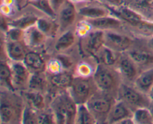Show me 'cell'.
<instances>
[{"label": "cell", "instance_id": "obj_19", "mask_svg": "<svg viewBox=\"0 0 153 124\" xmlns=\"http://www.w3.org/2000/svg\"><path fill=\"white\" fill-rule=\"evenodd\" d=\"M21 94L25 98L27 104L35 109L37 111H42L49 108L51 97L49 94L29 90L22 91Z\"/></svg>", "mask_w": 153, "mask_h": 124}, {"label": "cell", "instance_id": "obj_17", "mask_svg": "<svg viewBox=\"0 0 153 124\" xmlns=\"http://www.w3.org/2000/svg\"><path fill=\"white\" fill-rule=\"evenodd\" d=\"M50 40L35 25L24 30V43L29 49L38 50L44 48L48 40Z\"/></svg>", "mask_w": 153, "mask_h": 124}, {"label": "cell", "instance_id": "obj_37", "mask_svg": "<svg viewBox=\"0 0 153 124\" xmlns=\"http://www.w3.org/2000/svg\"><path fill=\"white\" fill-rule=\"evenodd\" d=\"M38 124H56L55 115L50 108L38 112Z\"/></svg>", "mask_w": 153, "mask_h": 124}, {"label": "cell", "instance_id": "obj_9", "mask_svg": "<svg viewBox=\"0 0 153 124\" xmlns=\"http://www.w3.org/2000/svg\"><path fill=\"white\" fill-rule=\"evenodd\" d=\"M79 50L82 56L95 58L104 44V31L94 29L88 35L79 40Z\"/></svg>", "mask_w": 153, "mask_h": 124}, {"label": "cell", "instance_id": "obj_28", "mask_svg": "<svg viewBox=\"0 0 153 124\" xmlns=\"http://www.w3.org/2000/svg\"><path fill=\"white\" fill-rule=\"evenodd\" d=\"M120 54V53H117L108 48L107 46H104L97 52L95 58L97 59L98 64L107 66H115Z\"/></svg>", "mask_w": 153, "mask_h": 124}, {"label": "cell", "instance_id": "obj_10", "mask_svg": "<svg viewBox=\"0 0 153 124\" xmlns=\"http://www.w3.org/2000/svg\"><path fill=\"white\" fill-rule=\"evenodd\" d=\"M79 19L77 6L67 0L57 12L56 21L59 26V34L74 28Z\"/></svg>", "mask_w": 153, "mask_h": 124}, {"label": "cell", "instance_id": "obj_31", "mask_svg": "<svg viewBox=\"0 0 153 124\" xmlns=\"http://www.w3.org/2000/svg\"><path fill=\"white\" fill-rule=\"evenodd\" d=\"M134 124H153V117L149 108H140L133 112Z\"/></svg>", "mask_w": 153, "mask_h": 124}, {"label": "cell", "instance_id": "obj_41", "mask_svg": "<svg viewBox=\"0 0 153 124\" xmlns=\"http://www.w3.org/2000/svg\"><path fill=\"white\" fill-rule=\"evenodd\" d=\"M69 1H70L71 2H73V3H74L76 5H80V4L92 2L94 0H69Z\"/></svg>", "mask_w": 153, "mask_h": 124}, {"label": "cell", "instance_id": "obj_29", "mask_svg": "<svg viewBox=\"0 0 153 124\" xmlns=\"http://www.w3.org/2000/svg\"><path fill=\"white\" fill-rule=\"evenodd\" d=\"M0 81H1V88L16 91L12 83V70L9 60H1Z\"/></svg>", "mask_w": 153, "mask_h": 124}, {"label": "cell", "instance_id": "obj_15", "mask_svg": "<svg viewBox=\"0 0 153 124\" xmlns=\"http://www.w3.org/2000/svg\"><path fill=\"white\" fill-rule=\"evenodd\" d=\"M76 6H77L79 18L93 19L112 14L111 11L108 6L99 1H97L96 4L93 3L92 1V2Z\"/></svg>", "mask_w": 153, "mask_h": 124}, {"label": "cell", "instance_id": "obj_8", "mask_svg": "<svg viewBox=\"0 0 153 124\" xmlns=\"http://www.w3.org/2000/svg\"><path fill=\"white\" fill-rule=\"evenodd\" d=\"M136 37L126 30L104 31V44L117 53L126 52L132 46Z\"/></svg>", "mask_w": 153, "mask_h": 124}, {"label": "cell", "instance_id": "obj_1", "mask_svg": "<svg viewBox=\"0 0 153 124\" xmlns=\"http://www.w3.org/2000/svg\"><path fill=\"white\" fill-rule=\"evenodd\" d=\"M26 102L17 91L1 88L0 122L1 124H22Z\"/></svg>", "mask_w": 153, "mask_h": 124}, {"label": "cell", "instance_id": "obj_24", "mask_svg": "<svg viewBox=\"0 0 153 124\" xmlns=\"http://www.w3.org/2000/svg\"><path fill=\"white\" fill-rule=\"evenodd\" d=\"M28 90L49 94V82L46 72H36L31 73Z\"/></svg>", "mask_w": 153, "mask_h": 124}, {"label": "cell", "instance_id": "obj_18", "mask_svg": "<svg viewBox=\"0 0 153 124\" xmlns=\"http://www.w3.org/2000/svg\"><path fill=\"white\" fill-rule=\"evenodd\" d=\"M88 20L95 30L103 31L125 30V23L123 21L114 14Z\"/></svg>", "mask_w": 153, "mask_h": 124}, {"label": "cell", "instance_id": "obj_35", "mask_svg": "<svg viewBox=\"0 0 153 124\" xmlns=\"http://www.w3.org/2000/svg\"><path fill=\"white\" fill-rule=\"evenodd\" d=\"M1 36L6 40L10 41H23L24 30L13 26H9L4 32L1 31ZM24 42V41H23Z\"/></svg>", "mask_w": 153, "mask_h": 124}, {"label": "cell", "instance_id": "obj_40", "mask_svg": "<svg viewBox=\"0 0 153 124\" xmlns=\"http://www.w3.org/2000/svg\"><path fill=\"white\" fill-rule=\"evenodd\" d=\"M67 1V0H49L51 5H52V7H53L54 10L55 11L56 14H57V12L59 10V9L64 5V4Z\"/></svg>", "mask_w": 153, "mask_h": 124}, {"label": "cell", "instance_id": "obj_44", "mask_svg": "<svg viewBox=\"0 0 153 124\" xmlns=\"http://www.w3.org/2000/svg\"><path fill=\"white\" fill-rule=\"evenodd\" d=\"M148 96H149V99H150L152 103H153V86L150 89V91H149V93H148Z\"/></svg>", "mask_w": 153, "mask_h": 124}, {"label": "cell", "instance_id": "obj_20", "mask_svg": "<svg viewBox=\"0 0 153 124\" xmlns=\"http://www.w3.org/2000/svg\"><path fill=\"white\" fill-rule=\"evenodd\" d=\"M98 62L94 57L82 56L76 63L73 70L75 76L82 78L93 77L97 70Z\"/></svg>", "mask_w": 153, "mask_h": 124}, {"label": "cell", "instance_id": "obj_21", "mask_svg": "<svg viewBox=\"0 0 153 124\" xmlns=\"http://www.w3.org/2000/svg\"><path fill=\"white\" fill-rule=\"evenodd\" d=\"M46 61L43 53L38 50L29 49L25 55L23 63L31 73L46 71Z\"/></svg>", "mask_w": 153, "mask_h": 124}, {"label": "cell", "instance_id": "obj_34", "mask_svg": "<svg viewBox=\"0 0 153 124\" xmlns=\"http://www.w3.org/2000/svg\"><path fill=\"white\" fill-rule=\"evenodd\" d=\"M64 70H65L64 65L61 60L56 55H53L48 58L46 61V72L47 74L55 75L61 73Z\"/></svg>", "mask_w": 153, "mask_h": 124}, {"label": "cell", "instance_id": "obj_45", "mask_svg": "<svg viewBox=\"0 0 153 124\" xmlns=\"http://www.w3.org/2000/svg\"><path fill=\"white\" fill-rule=\"evenodd\" d=\"M149 109H150V111H151V113H152V117H153V103H152V104H151L150 107H149Z\"/></svg>", "mask_w": 153, "mask_h": 124}, {"label": "cell", "instance_id": "obj_4", "mask_svg": "<svg viewBox=\"0 0 153 124\" xmlns=\"http://www.w3.org/2000/svg\"><path fill=\"white\" fill-rule=\"evenodd\" d=\"M116 100L114 96L98 90L87 102V106L95 117L97 124H106L109 112Z\"/></svg>", "mask_w": 153, "mask_h": 124}, {"label": "cell", "instance_id": "obj_32", "mask_svg": "<svg viewBox=\"0 0 153 124\" xmlns=\"http://www.w3.org/2000/svg\"><path fill=\"white\" fill-rule=\"evenodd\" d=\"M30 4L32 7H35L37 10L46 15L49 17L56 19V13L52 7L49 0H37V1H31Z\"/></svg>", "mask_w": 153, "mask_h": 124}, {"label": "cell", "instance_id": "obj_14", "mask_svg": "<svg viewBox=\"0 0 153 124\" xmlns=\"http://www.w3.org/2000/svg\"><path fill=\"white\" fill-rule=\"evenodd\" d=\"M53 41L52 49L55 54L67 53L78 45L79 39L76 35L74 28H72L58 34Z\"/></svg>", "mask_w": 153, "mask_h": 124}, {"label": "cell", "instance_id": "obj_11", "mask_svg": "<svg viewBox=\"0 0 153 124\" xmlns=\"http://www.w3.org/2000/svg\"><path fill=\"white\" fill-rule=\"evenodd\" d=\"M1 60L23 61L29 50L23 41H10L1 37Z\"/></svg>", "mask_w": 153, "mask_h": 124}, {"label": "cell", "instance_id": "obj_46", "mask_svg": "<svg viewBox=\"0 0 153 124\" xmlns=\"http://www.w3.org/2000/svg\"><path fill=\"white\" fill-rule=\"evenodd\" d=\"M134 0H126V4H128L129 3H131V1H133Z\"/></svg>", "mask_w": 153, "mask_h": 124}, {"label": "cell", "instance_id": "obj_22", "mask_svg": "<svg viewBox=\"0 0 153 124\" xmlns=\"http://www.w3.org/2000/svg\"><path fill=\"white\" fill-rule=\"evenodd\" d=\"M133 117V111L121 100L117 99L108 116L106 124H119L123 120Z\"/></svg>", "mask_w": 153, "mask_h": 124}, {"label": "cell", "instance_id": "obj_2", "mask_svg": "<svg viewBox=\"0 0 153 124\" xmlns=\"http://www.w3.org/2000/svg\"><path fill=\"white\" fill-rule=\"evenodd\" d=\"M49 108L55 115L56 124H75L78 105L67 90L52 95Z\"/></svg>", "mask_w": 153, "mask_h": 124}, {"label": "cell", "instance_id": "obj_16", "mask_svg": "<svg viewBox=\"0 0 153 124\" xmlns=\"http://www.w3.org/2000/svg\"><path fill=\"white\" fill-rule=\"evenodd\" d=\"M47 75L49 82V95L50 97L61 91H67L74 78L73 72L66 70L58 74Z\"/></svg>", "mask_w": 153, "mask_h": 124}, {"label": "cell", "instance_id": "obj_3", "mask_svg": "<svg viewBox=\"0 0 153 124\" xmlns=\"http://www.w3.org/2000/svg\"><path fill=\"white\" fill-rule=\"evenodd\" d=\"M93 77L99 90L117 97L118 91L123 81L115 66L98 64Z\"/></svg>", "mask_w": 153, "mask_h": 124}, {"label": "cell", "instance_id": "obj_43", "mask_svg": "<svg viewBox=\"0 0 153 124\" xmlns=\"http://www.w3.org/2000/svg\"><path fill=\"white\" fill-rule=\"evenodd\" d=\"M146 41H147L149 46L153 49V36H151V37H147V38H146Z\"/></svg>", "mask_w": 153, "mask_h": 124}, {"label": "cell", "instance_id": "obj_30", "mask_svg": "<svg viewBox=\"0 0 153 124\" xmlns=\"http://www.w3.org/2000/svg\"><path fill=\"white\" fill-rule=\"evenodd\" d=\"M75 124H97L95 117L86 104L78 105Z\"/></svg>", "mask_w": 153, "mask_h": 124}, {"label": "cell", "instance_id": "obj_23", "mask_svg": "<svg viewBox=\"0 0 153 124\" xmlns=\"http://www.w3.org/2000/svg\"><path fill=\"white\" fill-rule=\"evenodd\" d=\"M36 25L50 40H54L59 34V26L56 19L46 15L39 16Z\"/></svg>", "mask_w": 153, "mask_h": 124}, {"label": "cell", "instance_id": "obj_27", "mask_svg": "<svg viewBox=\"0 0 153 124\" xmlns=\"http://www.w3.org/2000/svg\"><path fill=\"white\" fill-rule=\"evenodd\" d=\"M127 5L143 15L146 19L153 20V0H134Z\"/></svg>", "mask_w": 153, "mask_h": 124}, {"label": "cell", "instance_id": "obj_12", "mask_svg": "<svg viewBox=\"0 0 153 124\" xmlns=\"http://www.w3.org/2000/svg\"><path fill=\"white\" fill-rule=\"evenodd\" d=\"M115 67L119 71L123 82L134 84L141 70L126 52L120 54Z\"/></svg>", "mask_w": 153, "mask_h": 124}, {"label": "cell", "instance_id": "obj_26", "mask_svg": "<svg viewBox=\"0 0 153 124\" xmlns=\"http://www.w3.org/2000/svg\"><path fill=\"white\" fill-rule=\"evenodd\" d=\"M133 85L139 91L148 94L153 86V67L140 72Z\"/></svg>", "mask_w": 153, "mask_h": 124}, {"label": "cell", "instance_id": "obj_25", "mask_svg": "<svg viewBox=\"0 0 153 124\" xmlns=\"http://www.w3.org/2000/svg\"><path fill=\"white\" fill-rule=\"evenodd\" d=\"M39 16H40L34 13H25L16 17L13 16V17L7 18V21H8L9 26L16 27L25 30L26 28L35 25Z\"/></svg>", "mask_w": 153, "mask_h": 124}, {"label": "cell", "instance_id": "obj_6", "mask_svg": "<svg viewBox=\"0 0 153 124\" xmlns=\"http://www.w3.org/2000/svg\"><path fill=\"white\" fill-rule=\"evenodd\" d=\"M94 77L75 76L67 91L77 105L86 104L89 99L98 91Z\"/></svg>", "mask_w": 153, "mask_h": 124}, {"label": "cell", "instance_id": "obj_13", "mask_svg": "<svg viewBox=\"0 0 153 124\" xmlns=\"http://www.w3.org/2000/svg\"><path fill=\"white\" fill-rule=\"evenodd\" d=\"M12 70V83L16 91L22 92L28 88L31 72L23 61H10Z\"/></svg>", "mask_w": 153, "mask_h": 124}, {"label": "cell", "instance_id": "obj_39", "mask_svg": "<svg viewBox=\"0 0 153 124\" xmlns=\"http://www.w3.org/2000/svg\"><path fill=\"white\" fill-rule=\"evenodd\" d=\"M0 10H1V14L7 18L13 17V15H14L15 13L14 6H10L7 5V4H1Z\"/></svg>", "mask_w": 153, "mask_h": 124}, {"label": "cell", "instance_id": "obj_33", "mask_svg": "<svg viewBox=\"0 0 153 124\" xmlns=\"http://www.w3.org/2000/svg\"><path fill=\"white\" fill-rule=\"evenodd\" d=\"M74 29L78 38L80 40L88 35L94 30V28L88 19L79 18L75 25Z\"/></svg>", "mask_w": 153, "mask_h": 124}, {"label": "cell", "instance_id": "obj_7", "mask_svg": "<svg viewBox=\"0 0 153 124\" xmlns=\"http://www.w3.org/2000/svg\"><path fill=\"white\" fill-rule=\"evenodd\" d=\"M126 53L141 71L153 67V49L149 46L145 37H136L134 44Z\"/></svg>", "mask_w": 153, "mask_h": 124}, {"label": "cell", "instance_id": "obj_36", "mask_svg": "<svg viewBox=\"0 0 153 124\" xmlns=\"http://www.w3.org/2000/svg\"><path fill=\"white\" fill-rule=\"evenodd\" d=\"M22 124H38V111L27 103L22 115Z\"/></svg>", "mask_w": 153, "mask_h": 124}, {"label": "cell", "instance_id": "obj_5", "mask_svg": "<svg viewBox=\"0 0 153 124\" xmlns=\"http://www.w3.org/2000/svg\"><path fill=\"white\" fill-rule=\"evenodd\" d=\"M117 99L123 102L133 112L140 108H149L152 102L148 94L135 88L133 84L123 82L117 93Z\"/></svg>", "mask_w": 153, "mask_h": 124}, {"label": "cell", "instance_id": "obj_38", "mask_svg": "<svg viewBox=\"0 0 153 124\" xmlns=\"http://www.w3.org/2000/svg\"><path fill=\"white\" fill-rule=\"evenodd\" d=\"M97 1L102 3L108 7H118L126 4V0H96Z\"/></svg>", "mask_w": 153, "mask_h": 124}, {"label": "cell", "instance_id": "obj_42", "mask_svg": "<svg viewBox=\"0 0 153 124\" xmlns=\"http://www.w3.org/2000/svg\"><path fill=\"white\" fill-rule=\"evenodd\" d=\"M15 2H16V0H1V4H7V5L10 6H14Z\"/></svg>", "mask_w": 153, "mask_h": 124}]
</instances>
